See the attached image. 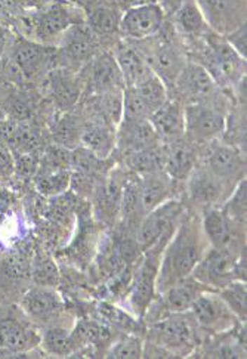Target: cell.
<instances>
[{"label": "cell", "mask_w": 247, "mask_h": 359, "mask_svg": "<svg viewBox=\"0 0 247 359\" xmlns=\"http://www.w3.org/2000/svg\"><path fill=\"white\" fill-rule=\"evenodd\" d=\"M208 250L209 243L203 232L200 217H187L163 248L157 271L156 292L163 293L176 281L189 277Z\"/></svg>", "instance_id": "obj_1"}, {"label": "cell", "mask_w": 247, "mask_h": 359, "mask_svg": "<svg viewBox=\"0 0 247 359\" xmlns=\"http://www.w3.org/2000/svg\"><path fill=\"white\" fill-rule=\"evenodd\" d=\"M191 41L197 43L199 49L196 62L211 73L219 88L239 89L246 83V58L232 49L225 36L211 30L208 34Z\"/></svg>", "instance_id": "obj_2"}, {"label": "cell", "mask_w": 247, "mask_h": 359, "mask_svg": "<svg viewBox=\"0 0 247 359\" xmlns=\"http://www.w3.org/2000/svg\"><path fill=\"white\" fill-rule=\"evenodd\" d=\"M86 22V13L70 0H52L32 18L33 40L39 43L57 46L70 27Z\"/></svg>", "instance_id": "obj_3"}, {"label": "cell", "mask_w": 247, "mask_h": 359, "mask_svg": "<svg viewBox=\"0 0 247 359\" xmlns=\"http://www.w3.org/2000/svg\"><path fill=\"white\" fill-rule=\"evenodd\" d=\"M9 48L12 70L22 80L33 81L49 73L57 64V46L39 43L29 37H15Z\"/></svg>", "instance_id": "obj_4"}, {"label": "cell", "mask_w": 247, "mask_h": 359, "mask_svg": "<svg viewBox=\"0 0 247 359\" xmlns=\"http://www.w3.org/2000/svg\"><path fill=\"white\" fill-rule=\"evenodd\" d=\"M193 277L212 290H221L232 281L246 280V260L237 255L209 248L193 271Z\"/></svg>", "instance_id": "obj_5"}, {"label": "cell", "mask_w": 247, "mask_h": 359, "mask_svg": "<svg viewBox=\"0 0 247 359\" xmlns=\"http://www.w3.org/2000/svg\"><path fill=\"white\" fill-rule=\"evenodd\" d=\"M184 114V140L191 145H208L225 135L227 114L216 104H188Z\"/></svg>", "instance_id": "obj_6"}, {"label": "cell", "mask_w": 247, "mask_h": 359, "mask_svg": "<svg viewBox=\"0 0 247 359\" xmlns=\"http://www.w3.org/2000/svg\"><path fill=\"white\" fill-rule=\"evenodd\" d=\"M101 39L95 34L86 22L70 27L57 45V61L61 67L79 72L101 49Z\"/></svg>", "instance_id": "obj_7"}, {"label": "cell", "mask_w": 247, "mask_h": 359, "mask_svg": "<svg viewBox=\"0 0 247 359\" xmlns=\"http://www.w3.org/2000/svg\"><path fill=\"white\" fill-rule=\"evenodd\" d=\"M172 88L180 95L178 101L184 105L216 104L219 95H221V88L218 86L211 73L193 60L187 61Z\"/></svg>", "instance_id": "obj_8"}, {"label": "cell", "mask_w": 247, "mask_h": 359, "mask_svg": "<svg viewBox=\"0 0 247 359\" xmlns=\"http://www.w3.org/2000/svg\"><path fill=\"white\" fill-rule=\"evenodd\" d=\"M197 323L191 321L184 313H171L156 321L151 328V339L156 346L166 351L169 355L175 352H185L194 348L197 341L196 334Z\"/></svg>", "instance_id": "obj_9"}, {"label": "cell", "mask_w": 247, "mask_h": 359, "mask_svg": "<svg viewBox=\"0 0 247 359\" xmlns=\"http://www.w3.org/2000/svg\"><path fill=\"white\" fill-rule=\"evenodd\" d=\"M166 22V13L159 2L142 4L121 12L119 33L126 40L144 41L156 37Z\"/></svg>", "instance_id": "obj_10"}, {"label": "cell", "mask_w": 247, "mask_h": 359, "mask_svg": "<svg viewBox=\"0 0 247 359\" xmlns=\"http://www.w3.org/2000/svg\"><path fill=\"white\" fill-rule=\"evenodd\" d=\"M164 245H161V240L148 248L147 256L144 257L142 264L136 271L133 283H132V292H131V305L136 315H145L151 306V302L156 294V280H157V271L160 264V256Z\"/></svg>", "instance_id": "obj_11"}, {"label": "cell", "mask_w": 247, "mask_h": 359, "mask_svg": "<svg viewBox=\"0 0 247 359\" xmlns=\"http://www.w3.org/2000/svg\"><path fill=\"white\" fill-rule=\"evenodd\" d=\"M204 168L232 187V179L240 182L246 177V156L241 148L218 140L208 144Z\"/></svg>", "instance_id": "obj_12"}, {"label": "cell", "mask_w": 247, "mask_h": 359, "mask_svg": "<svg viewBox=\"0 0 247 359\" xmlns=\"http://www.w3.org/2000/svg\"><path fill=\"white\" fill-rule=\"evenodd\" d=\"M181 204L173 200L164 201L154 210L147 213L140 225L136 244L142 252L157 244L161 238L172 236L173 222L181 216Z\"/></svg>", "instance_id": "obj_13"}, {"label": "cell", "mask_w": 247, "mask_h": 359, "mask_svg": "<svg viewBox=\"0 0 247 359\" xmlns=\"http://www.w3.org/2000/svg\"><path fill=\"white\" fill-rule=\"evenodd\" d=\"M84 68L86 74H80V77L93 95L125 89V80H123L113 52L100 50Z\"/></svg>", "instance_id": "obj_14"}, {"label": "cell", "mask_w": 247, "mask_h": 359, "mask_svg": "<svg viewBox=\"0 0 247 359\" xmlns=\"http://www.w3.org/2000/svg\"><path fill=\"white\" fill-rule=\"evenodd\" d=\"M200 220L206 240L212 248L237 255V243L240 240L237 222L222 210V207H204Z\"/></svg>", "instance_id": "obj_15"}, {"label": "cell", "mask_w": 247, "mask_h": 359, "mask_svg": "<svg viewBox=\"0 0 247 359\" xmlns=\"http://www.w3.org/2000/svg\"><path fill=\"white\" fill-rule=\"evenodd\" d=\"M209 29L227 36L246 22V0H196Z\"/></svg>", "instance_id": "obj_16"}, {"label": "cell", "mask_w": 247, "mask_h": 359, "mask_svg": "<svg viewBox=\"0 0 247 359\" xmlns=\"http://www.w3.org/2000/svg\"><path fill=\"white\" fill-rule=\"evenodd\" d=\"M144 57L151 70L163 80L168 89L175 85L178 76L181 74L188 61L185 50L166 37L159 40L149 53H144Z\"/></svg>", "instance_id": "obj_17"}, {"label": "cell", "mask_w": 247, "mask_h": 359, "mask_svg": "<svg viewBox=\"0 0 247 359\" xmlns=\"http://www.w3.org/2000/svg\"><path fill=\"white\" fill-rule=\"evenodd\" d=\"M189 312L197 325L215 331V333L232 328L236 320V315L229 311L216 290H208L201 293L193 303Z\"/></svg>", "instance_id": "obj_18"}, {"label": "cell", "mask_w": 247, "mask_h": 359, "mask_svg": "<svg viewBox=\"0 0 247 359\" xmlns=\"http://www.w3.org/2000/svg\"><path fill=\"white\" fill-rule=\"evenodd\" d=\"M49 90L60 113H68L79 102L85 85L77 72L58 67L48 73Z\"/></svg>", "instance_id": "obj_19"}, {"label": "cell", "mask_w": 247, "mask_h": 359, "mask_svg": "<svg viewBox=\"0 0 247 359\" xmlns=\"http://www.w3.org/2000/svg\"><path fill=\"white\" fill-rule=\"evenodd\" d=\"M149 123L161 144H172L184 140L185 114L184 104L178 100H168L149 116Z\"/></svg>", "instance_id": "obj_20"}, {"label": "cell", "mask_w": 247, "mask_h": 359, "mask_svg": "<svg viewBox=\"0 0 247 359\" xmlns=\"http://www.w3.org/2000/svg\"><path fill=\"white\" fill-rule=\"evenodd\" d=\"M40 336L34 328L18 320L5 318L0 321V355L15 358L34 349L40 344Z\"/></svg>", "instance_id": "obj_21"}, {"label": "cell", "mask_w": 247, "mask_h": 359, "mask_svg": "<svg viewBox=\"0 0 247 359\" xmlns=\"http://www.w3.org/2000/svg\"><path fill=\"white\" fill-rule=\"evenodd\" d=\"M157 133L149 120L121 118L116 130V147L125 154L160 145Z\"/></svg>", "instance_id": "obj_22"}, {"label": "cell", "mask_w": 247, "mask_h": 359, "mask_svg": "<svg viewBox=\"0 0 247 359\" xmlns=\"http://www.w3.org/2000/svg\"><path fill=\"white\" fill-rule=\"evenodd\" d=\"M21 306L32 320L49 323L62 312L64 302L55 288L34 285L22 296Z\"/></svg>", "instance_id": "obj_23"}, {"label": "cell", "mask_w": 247, "mask_h": 359, "mask_svg": "<svg viewBox=\"0 0 247 359\" xmlns=\"http://www.w3.org/2000/svg\"><path fill=\"white\" fill-rule=\"evenodd\" d=\"M188 182V194L191 201L200 207H212L218 205L225 198V191L229 187L218 176L211 173L204 168H196L187 179ZM232 189V187H229Z\"/></svg>", "instance_id": "obj_24"}, {"label": "cell", "mask_w": 247, "mask_h": 359, "mask_svg": "<svg viewBox=\"0 0 247 359\" xmlns=\"http://www.w3.org/2000/svg\"><path fill=\"white\" fill-rule=\"evenodd\" d=\"M113 55L120 68L123 80H125V88L140 85V83L154 74L144 53L129 43H119L114 48Z\"/></svg>", "instance_id": "obj_25"}, {"label": "cell", "mask_w": 247, "mask_h": 359, "mask_svg": "<svg viewBox=\"0 0 247 359\" xmlns=\"http://www.w3.org/2000/svg\"><path fill=\"white\" fill-rule=\"evenodd\" d=\"M208 290L212 288L201 284L193 275H189V277L176 281L169 288L164 290L161 293L163 306L168 309L169 313H185L193 306L197 297L201 293L208 292Z\"/></svg>", "instance_id": "obj_26"}, {"label": "cell", "mask_w": 247, "mask_h": 359, "mask_svg": "<svg viewBox=\"0 0 247 359\" xmlns=\"http://www.w3.org/2000/svg\"><path fill=\"white\" fill-rule=\"evenodd\" d=\"M166 145V161H164V173L178 182L187 181L197 168V153L193 145L185 140L176 141Z\"/></svg>", "instance_id": "obj_27"}, {"label": "cell", "mask_w": 247, "mask_h": 359, "mask_svg": "<svg viewBox=\"0 0 247 359\" xmlns=\"http://www.w3.org/2000/svg\"><path fill=\"white\" fill-rule=\"evenodd\" d=\"M80 144L92 154L105 158L116 148V128L102 118L89 121L81 129Z\"/></svg>", "instance_id": "obj_28"}, {"label": "cell", "mask_w": 247, "mask_h": 359, "mask_svg": "<svg viewBox=\"0 0 247 359\" xmlns=\"http://www.w3.org/2000/svg\"><path fill=\"white\" fill-rule=\"evenodd\" d=\"M171 17L173 30L187 40L200 39L211 32L196 0H185Z\"/></svg>", "instance_id": "obj_29"}, {"label": "cell", "mask_w": 247, "mask_h": 359, "mask_svg": "<svg viewBox=\"0 0 247 359\" xmlns=\"http://www.w3.org/2000/svg\"><path fill=\"white\" fill-rule=\"evenodd\" d=\"M142 176L140 181V200L142 212L148 213L169 200L175 181L164 170Z\"/></svg>", "instance_id": "obj_30"}, {"label": "cell", "mask_w": 247, "mask_h": 359, "mask_svg": "<svg viewBox=\"0 0 247 359\" xmlns=\"http://www.w3.org/2000/svg\"><path fill=\"white\" fill-rule=\"evenodd\" d=\"M85 13L88 27L100 39L119 33L121 11L114 8L113 5L101 2L98 5H93L88 12L85 11Z\"/></svg>", "instance_id": "obj_31"}, {"label": "cell", "mask_w": 247, "mask_h": 359, "mask_svg": "<svg viewBox=\"0 0 247 359\" xmlns=\"http://www.w3.org/2000/svg\"><path fill=\"white\" fill-rule=\"evenodd\" d=\"M164 161H166V145L164 144L126 154L128 168L141 175L161 172L164 169Z\"/></svg>", "instance_id": "obj_32"}, {"label": "cell", "mask_w": 247, "mask_h": 359, "mask_svg": "<svg viewBox=\"0 0 247 359\" xmlns=\"http://www.w3.org/2000/svg\"><path fill=\"white\" fill-rule=\"evenodd\" d=\"M81 129H84V124L77 117L70 113H60L52 124L51 133L55 144L72 149L80 144Z\"/></svg>", "instance_id": "obj_33"}, {"label": "cell", "mask_w": 247, "mask_h": 359, "mask_svg": "<svg viewBox=\"0 0 247 359\" xmlns=\"http://www.w3.org/2000/svg\"><path fill=\"white\" fill-rule=\"evenodd\" d=\"M40 344L46 353L55 356H72L77 351L70 331L61 327L48 328L40 339Z\"/></svg>", "instance_id": "obj_34"}, {"label": "cell", "mask_w": 247, "mask_h": 359, "mask_svg": "<svg viewBox=\"0 0 247 359\" xmlns=\"http://www.w3.org/2000/svg\"><path fill=\"white\" fill-rule=\"evenodd\" d=\"M218 294L225 302L236 318L246 323V283L232 281L227 287L218 290Z\"/></svg>", "instance_id": "obj_35"}, {"label": "cell", "mask_w": 247, "mask_h": 359, "mask_svg": "<svg viewBox=\"0 0 247 359\" xmlns=\"http://www.w3.org/2000/svg\"><path fill=\"white\" fill-rule=\"evenodd\" d=\"M108 336V330L105 325H101L95 321H79L74 330L72 331V337L76 343L77 351L81 346H88V344H97L102 341Z\"/></svg>", "instance_id": "obj_36"}, {"label": "cell", "mask_w": 247, "mask_h": 359, "mask_svg": "<svg viewBox=\"0 0 247 359\" xmlns=\"http://www.w3.org/2000/svg\"><path fill=\"white\" fill-rule=\"evenodd\" d=\"M70 181L72 176L67 170L46 172L44 176L37 179L36 187L44 196H60L64 191H67Z\"/></svg>", "instance_id": "obj_37"}, {"label": "cell", "mask_w": 247, "mask_h": 359, "mask_svg": "<svg viewBox=\"0 0 247 359\" xmlns=\"http://www.w3.org/2000/svg\"><path fill=\"white\" fill-rule=\"evenodd\" d=\"M32 278L36 285L55 288L60 281V271L55 262L49 257H44L32 264Z\"/></svg>", "instance_id": "obj_38"}, {"label": "cell", "mask_w": 247, "mask_h": 359, "mask_svg": "<svg viewBox=\"0 0 247 359\" xmlns=\"http://www.w3.org/2000/svg\"><path fill=\"white\" fill-rule=\"evenodd\" d=\"M5 277L13 281L32 278V262L21 253H11L2 262Z\"/></svg>", "instance_id": "obj_39"}, {"label": "cell", "mask_w": 247, "mask_h": 359, "mask_svg": "<svg viewBox=\"0 0 247 359\" xmlns=\"http://www.w3.org/2000/svg\"><path fill=\"white\" fill-rule=\"evenodd\" d=\"M142 355H144V344L141 339L135 336L121 337L107 352V358H116V359H136V358H142Z\"/></svg>", "instance_id": "obj_40"}, {"label": "cell", "mask_w": 247, "mask_h": 359, "mask_svg": "<svg viewBox=\"0 0 247 359\" xmlns=\"http://www.w3.org/2000/svg\"><path fill=\"white\" fill-rule=\"evenodd\" d=\"M234 194H231L229 200L222 207V210L237 224H246V177L236 185Z\"/></svg>", "instance_id": "obj_41"}, {"label": "cell", "mask_w": 247, "mask_h": 359, "mask_svg": "<svg viewBox=\"0 0 247 359\" xmlns=\"http://www.w3.org/2000/svg\"><path fill=\"white\" fill-rule=\"evenodd\" d=\"M246 34H247V25L246 22L241 24L240 27H237L236 30H232L231 33H228L225 36L228 43L232 46L240 57L246 58L247 57V49H246Z\"/></svg>", "instance_id": "obj_42"}, {"label": "cell", "mask_w": 247, "mask_h": 359, "mask_svg": "<svg viewBox=\"0 0 247 359\" xmlns=\"http://www.w3.org/2000/svg\"><path fill=\"white\" fill-rule=\"evenodd\" d=\"M15 170V160L11 148L5 141L0 140V179H6Z\"/></svg>", "instance_id": "obj_43"}, {"label": "cell", "mask_w": 247, "mask_h": 359, "mask_svg": "<svg viewBox=\"0 0 247 359\" xmlns=\"http://www.w3.org/2000/svg\"><path fill=\"white\" fill-rule=\"evenodd\" d=\"M104 2L113 5L114 8H117L123 12L128 8H132V6H136V5H142V4H153V2H157V0H104Z\"/></svg>", "instance_id": "obj_44"}, {"label": "cell", "mask_w": 247, "mask_h": 359, "mask_svg": "<svg viewBox=\"0 0 247 359\" xmlns=\"http://www.w3.org/2000/svg\"><path fill=\"white\" fill-rule=\"evenodd\" d=\"M9 46H11L9 27H6L4 22H0V58L4 57V53Z\"/></svg>", "instance_id": "obj_45"}]
</instances>
